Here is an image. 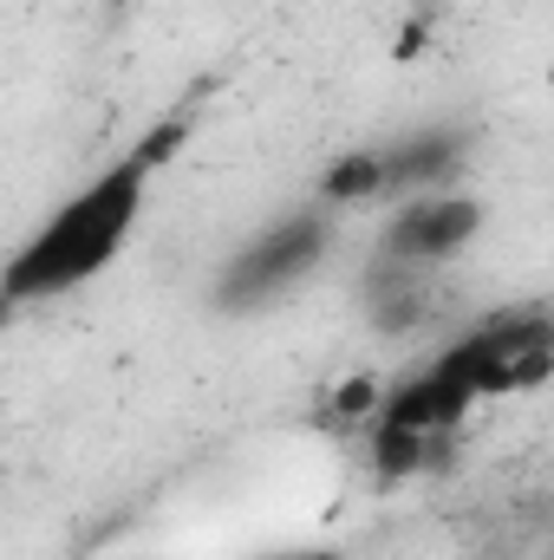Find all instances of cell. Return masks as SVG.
I'll list each match as a JSON object with an SVG mask.
<instances>
[{
  "mask_svg": "<svg viewBox=\"0 0 554 560\" xmlns=\"http://www.w3.org/2000/svg\"><path fill=\"white\" fill-rule=\"evenodd\" d=\"M196 138V105H176L163 125H150L118 163H105L92 183H79L0 268V319L7 313H26V306H46V300H66L79 293L85 280H99L125 242L138 235L143 209H150V183L176 163V150Z\"/></svg>",
  "mask_w": 554,
  "mask_h": 560,
  "instance_id": "obj_1",
  "label": "cell"
},
{
  "mask_svg": "<svg viewBox=\"0 0 554 560\" xmlns=\"http://www.w3.org/2000/svg\"><path fill=\"white\" fill-rule=\"evenodd\" d=\"M326 248H333V209L313 202V209L280 215V222H268L262 235H249V242L222 261V275H216V306H222V313H255V306H268L280 293H293L300 280L326 261Z\"/></svg>",
  "mask_w": 554,
  "mask_h": 560,
  "instance_id": "obj_2",
  "label": "cell"
},
{
  "mask_svg": "<svg viewBox=\"0 0 554 560\" xmlns=\"http://www.w3.org/2000/svg\"><path fill=\"white\" fill-rule=\"evenodd\" d=\"M483 222H489V209H483V196H470L463 183H457V189H424V196H405V202L392 209V222L379 229L372 261L443 275L457 255H470V248H476Z\"/></svg>",
  "mask_w": 554,
  "mask_h": 560,
  "instance_id": "obj_3",
  "label": "cell"
},
{
  "mask_svg": "<svg viewBox=\"0 0 554 560\" xmlns=\"http://www.w3.org/2000/svg\"><path fill=\"white\" fill-rule=\"evenodd\" d=\"M379 163H385V202L457 189L470 170V131H405L399 143H379Z\"/></svg>",
  "mask_w": 554,
  "mask_h": 560,
  "instance_id": "obj_4",
  "label": "cell"
},
{
  "mask_svg": "<svg viewBox=\"0 0 554 560\" xmlns=\"http://www.w3.org/2000/svg\"><path fill=\"white\" fill-rule=\"evenodd\" d=\"M359 202H385V163H379V150H346L320 176V209L339 215V209H359Z\"/></svg>",
  "mask_w": 554,
  "mask_h": 560,
  "instance_id": "obj_5",
  "label": "cell"
},
{
  "mask_svg": "<svg viewBox=\"0 0 554 560\" xmlns=\"http://www.w3.org/2000/svg\"><path fill=\"white\" fill-rule=\"evenodd\" d=\"M379 398H385V378H372V372L333 378V385L320 392L313 423H320V430H333V436H359V430L372 423V411H379Z\"/></svg>",
  "mask_w": 554,
  "mask_h": 560,
  "instance_id": "obj_6",
  "label": "cell"
},
{
  "mask_svg": "<svg viewBox=\"0 0 554 560\" xmlns=\"http://www.w3.org/2000/svg\"><path fill=\"white\" fill-rule=\"evenodd\" d=\"M280 560H339L333 548H313V555H280Z\"/></svg>",
  "mask_w": 554,
  "mask_h": 560,
  "instance_id": "obj_7",
  "label": "cell"
}]
</instances>
